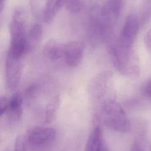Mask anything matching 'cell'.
<instances>
[{
  "label": "cell",
  "instance_id": "obj_1",
  "mask_svg": "<svg viewBox=\"0 0 151 151\" xmlns=\"http://www.w3.org/2000/svg\"><path fill=\"white\" fill-rule=\"evenodd\" d=\"M101 119L103 124L118 132L126 133L130 130V122L126 112L116 101L105 100L101 109Z\"/></svg>",
  "mask_w": 151,
  "mask_h": 151
},
{
  "label": "cell",
  "instance_id": "obj_2",
  "mask_svg": "<svg viewBox=\"0 0 151 151\" xmlns=\"http://www.w3.org/2000/svg\"><path fill=\"white\" fill-rule=\"evenodd\" d=\"M111 61L114 67L122 74L136 77L139 74L138 60L133 48H126L116 42L110 48Z\"/></svg>",
  "mask_w": 151,
  "mask_h": 151
},
{
  "label": "cell",
  "instance_id": "obj_3",
  "mask_svg": "<svg viewBox=\"0 0 151 151\" xmlns=\"http://www.w3.org/2000/svg\"><path fill=\"white\" fill-rule=\"evenodd\" d=\"M9 29L11 35V42L8 53L14 57L21 58L22 56L29 49L25 33V21L12 19L9 24Z\"/></svg>",
  "mask_w": 151,
  "mask_h": 151
},
{
  "label": "cell",
  "instance_id": "obj_4",
  "mask_svg": "<svg viewBox=\"0 0 151 151\" xmlns=\"http://www.w3.org/2000/svg\"><path fill=\"white\" fill-rule=\"evenodd\" d=\"M122 8V0H106L96 18L111 31L119 17Z\"/></svg>",
  "mask_w": 151,
  "mask_h": 151
},
{
  "label": "cell",
  "instance_id": "obj_5",
  "mask_svg": "<svg viewBox=\"0 0 151 151\" xmlns=\"http://www.w3.org/2000/svg\"><path fill=\"white\" fill-rule=\"evenodd\" d=\"M139 31V22L134 15H130L126 18L119 38L116 42L126 48H133L134 40Z\"/></svg>",
  "mask_w": 151,
  "mask_h": 151
},
{
  "label": "cell",
  "instance_id": "obj_6",
  "mask_svg": "<svg viewBox=\"0 0 151 151\" xmlns=\"http://www.w3.org/2000/svg\"><path fill=\"white\" fill-rule=\"evenodd\" d=\"M22 71L21 58H16L8 53L5 64V76L8 87L15 89L20 81Z\"/></svg>",
  "mask_w": 151,
  "mask_h": 151
},
{
  "label": "cell",
  "instance_id": "obj_7",
  "mask_svg": "<svg viewBox=\"0 0 151 151\" xmlns=\"http://www.w3.org/2000/svg\"><path fill=\"white\" fill-rule=\"evenodd\" d=\"M55 130L51 127L35 126L27 133L26 139L32 145L41 146L51 143L55 139Z\"/></svg>",
  "mask_w": 151,
  "mask_h": 151
},
{
  "label": "cell",
  "instance_id": "obj_8",
  "mask_svg": "<svg viewBox=\"0 0 151 151\" xmlns=\"http://www.w3.org/2000/svg\"><path fill=\"white\" fill-rule=\"evenodd\" d=\"M84 45L79 41H70L63 45V55L66 64L71 67H77L81 62L84 54Z\"/></svg>",
  "mask_w": 151,
  "mask_h": 151
},
{
  "label": "cell",
  "instance_id": "obj_9",
  "mask_svg": "<svg viewBox=\"0 0 151 151\" xmlns=\"http://www.w3.org/2000/svg\"><path fill=\"white\" fill-rule=\"evenodd\" d=\"M85 151H109L100 127H96L90 133Z\"/></svg>",
  "mask_w": 151,
  "mask_h": 151
},
{
  "label": "cell",
  "instance_id": "obj_10",
  "mask_svg": "<svg viewBox=\"0 0 151 151\" xmlns=\"http://www.w3.org/2000/svg\"><path fill=\"white\" fill-rule=\"evenodd\" d=\"M43 54L51 61H57L63 55V45L54 40H48L43 48Z\"/></svg>",
  "mask_w": 151,
  "mask_h": 151
},
{
  "label": "cell",
  "instance_id": "obj_11",
  "mask_svg": "<svg viewBox=\"0 0 151 151\" xmlns=\"http://www.w3.org/2000/svg\"><path fill=\"white\" fill-rule=\"evenodd\" d=\"M22 103L23 98L19 92L14 93L9 100L7 111L12 120L18 121L21 118L22 114Z\"/></svg>",
  "mask_w": 151,
  "mask_h": 151
},
{
  "label": "cell",
  "instance_id": "obj_12",
  "mask_svg": "<svg viewBox=\"0 0 151 151\" xmlns=\"http://www.w3.org/2000/svg\"><path fill=\"white\" fill-rule=\"evenodd\" d=\"M65 0H47L43 13L44 20L47 22L51 21L64 4Z\"/></svg>",
  "mask_w": 151,
  "mask_h": 151
},
{
  "label": "cell",
  "instance_id": "obj_13",
  "mask_svg": "<svg viewBox=\"0 0 151 151\" xmlns=\"http://www.w3.org/2000/svg\"><path fill=\"white\" fill-rule=\"evenodd\" d=\"M60 106V97L58 96L54 97L48 104L45 115V122L50 123L54 119L56 112Z\"/></svg>",
  "mask_w": 151,
  "mask_h": 151
},
{
  "label": "cell",
  "instance_id": "obj_14",
  "mask_svg": "<svg viewBox=\"0 0 151 151\" xmlns=\"http://www.w3.org/2000/svg\"><path fill=\"white\" fill-rule=\"evenodd\" d=\"M42 34V28L40 24H35L31 26L27 37L29 48L33 44H37L41 39Z\"/></svg>",
  "mask_w": 151,
  "mask_h": 151
},
{
  "label": "cell",
  "instance_id": "obj_15",
  "mask_svg": "<svg viewBox=\"0 0 151 151\" xmlns=\"http://www.w3.org/2000/svg\"><path fill=\"white\" fill-rule=\"evenodd\" d=\"M64 4L66 9L72 13H77L81 10V0H65Z\"/></svg>",
  "mask_w": 151,
  "mask_h": 151
},
{
  "label": "cell",
  "instance_id": "obj_16",
  "mask_svg": "<svg viewBox=\"0 0 151 151\" xmlns=\"http://www.w3.org/2000/svg\"><path fill=\"white\" fill-rule=\"evenodd\" d=\"M27 139L22 135L17 136L15 142L14 151H26Z\"/></svg>",
  "mask_w": 151,
  "mask_h": 151
},
{
  "label": "cell",
  "instance_id": "obj_17",
  "mask_svg": "<svg viewBox=\"0 0 151 151\" xmlns=\"http://www.w3.org/2000/svg\"><path fill=\"white\" fill-rule=\"evenodd\" d=\"M38 87L36 84H32L28 87L25 93V97L28 100H32L34 98L38 92Z\"/></svg>",
  "mask_w": 151,
  "mask_h": 151
},
{
  "label": "cell",
  "instance_id": "obj_18",
  "mask_svg": "<svg viewBox=\"0 0 151 151\" xmlns=\"http://www.w3.org/2000/svg\"><path fill=\"white\" fill-rule=\"evenodd\" d=\"M9 100L4 96H0V116L7 111Z\"/></svg>",
  "mask_w": 151,
  "mask_h": 151
},
{
  "label": "cell",
  "instance_id": "obj_19",
  "mask_svg": "<svg viewBox=\"0 0 151 151\" xmlns=\"http://www.w3.org/2000/svg\"><path fill=\"white\" fill-rule=\"evenodd\" d=\"M144 41L147 48L151 51V28L146 34L144 38Z\"/></svg>",
  "mask_w": 151,
  "mask_h": 151
},
{
  "label": "cell",
  "instance_id": "obj_20",
  "mask_svg": "<svg viewBox=\"0 0 151 151\" xmlns=\"http://www.w3.org/2000/svg\"><path fill=\"white\" fill-rule=\"evenodd\" d=\"M130 151H143V150L139 143L134 142L130 147Z\"/></svg>",
  "mask_w": 151,
  "mask_h": 151
},
{
  "label": "cell",
  "instance_id": "obj_21",
  "mask_svg": "<svg viewBox=\"0 0 151 151\" xmlns=\"http://www.w3.org/2000/svg\"><path fill=\"white\" fill-rule=\"evenodd\" d=\"M144 91L145 94L151 98V81H149L144 88Z\"/></svg>",
  "mask_w": 151,
  "mask_h": 151
},
{
  "label": "cell",
  "instance_id": "obj_22",
  "mask_svg": "<svg viewBox=\"0 0 151 151\" xmlns=\"http://www.w3.org/2000/svg\"><path fill=\"white\" fill-rule=\"evenodd\" d=\"M4 6V0H0V12L2 11Z\"/></svg>",
  "mask_w": 151,
  "mask_h": 151
},
{
  "label": "cell",
  "instance_id": "obj_23",
  "mask_svg": "<svg viewBox=\"0 0 151 151\" xmlns=\"http://www.w3.org/2000/svg\"><path fill=\"white\" fill-rule=\"evenodd\" d=\"M149 150H150V151H151V145L149 146Z\"/></svg>",
  "mask_w": 151,
  "mask_h": 151
}]
</instances>
